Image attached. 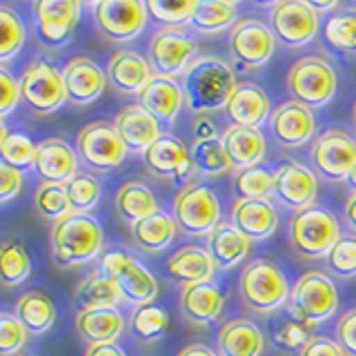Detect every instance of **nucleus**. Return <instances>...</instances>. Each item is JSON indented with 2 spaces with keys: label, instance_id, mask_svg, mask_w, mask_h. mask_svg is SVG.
<instances>
[{
  "label": "nucleus",
  "instance_id": "obj_42",
  "mask_svg": "<svg viewBox=\"0 0 356 356\" xmlns=\"http://www.w3.org/2000/svg\"><path fill=\"white\" fill-rule=\"evenodd\" d=\"M189 152H192L194 170L198 174H203V176H222V174H229L234 170L220 138L194 140L192 149H189Z\"/></svg>",
  "mask_w": 356,
  "mask_h": 356
},
{
  "label": "nucleus",
  "instance_id": "obj_13",
  "mask_svg": "<svg viewBox=\"0 0 356 356\" xmlns=\"http://www.w3.org/2000/svg\"><path fill=\"white\" fill-rule=\"evenodd\" d=\"M94 25L109 42H129L140 36L147 25V7L138 0H100L92 5Z\"/></svg>",
  "mask_w": 356,
  "mask_h": 356
},
{
  "label": "nucleus",
  "instance_id": "obj_60",
  "mask_svg": "<svg viewBox=\"0 0 356 356\" xmlns=\"http://www.w3.org/2000/svg\"><path fill=\"white\" fill-rule=\"evenodd\" d=\"M345 183H348V187L352 189V194H356V165H354V170L350 172L348 181H345Z\"/></svg>",
  "mask_w": 356,
  "mask_h": 356
},
{
  "label": "nucleus",
  "instance_id": "obj_53",
  "mask_svg": "<svg viewBox=\"0 0 356 356\" xmlns=\"http://www.w3.org/2000/svg\"><path fill=\"white\" fill-rule=\"evenodd\" d=\"M22 189V172L7 163H0V200L9 203Z\"/></svg>",
  "mask_w": 356,
  "mask_h": 356
},
{
  "label": "nucleus",
  "instance_id": "obj_48",
  "mask_svg": "<svg viewBox=\"0 0 356 356\" xmlns=\"http://www.w3.org/2000/svg\"><path fill=\"white\" fill-rule=\"evenodd\" d=\"M198 0L189 3H176V0H145L147 14L154 22L163 27H185L192 20Z\"/></svg>",
  "mask_w": 356,
  "mask_h": 356
},
{
  "label": "nucleus",
  "instance_id": "obj_4",
  "mask_svg": "<svg viewBox=\"0 0 356 356\" xmlns=\"http://www.w3.org/2000/svg\"><path fill=\"white\" fill-rule=\"evenodd\" d=\"M289 287L281 267L267 259H254L238 276V296L256 314H272L289 300Z\"/></svg>",
  "mask_w": 356,
  "mask_h": 356
},
{
  "label": "nucleus",
  "instance_id": "obj_31",
  "mask_svg": "<svg viewBox=\"0 0 356 356\" xmlns=\"http://www.w3.org/2000/svg\"><path fill=\"white\" fill-rule=\"evenodd\" d=\"M205 250L209 254V259L214 261L216 270H234V267L248 261L252 241L245 238L229 220V222H220L205 238Z\"/></svg>",
  "mask_w": 356,
  "mask_h": 356
},
{
  "label": "nucleus",
  "instance_id": "obj_46",
  "mask_svg": "<svg viewBox=\"0 0 356 356\" xmlns=\"http://www.w3.org/2000/svg\"><path fill=\"white\" fill-rule=\"evenodd\" d=\"M274 187V172L256 165L236 172L232 178V189L236 198H270Z\"/></svg>",
  "mask_w": 356,
  "mask_h": 356
},
{
  "label": "nucleus",
  "instance_id": "obj_8",
  "mask_svg": "<svg viewBox=\"0 0 356 356\" xmlns=\"http://www.w3.org/2000/svg\"><path fill=\"white\" fill-rule=\"evenodd\" d=\"M337 70L323 56H305L287 72V92L309 109L325 107L337 94Z\"/></svg>",
  "mask_w": 356,
  "mask_h": 356
},
{
  "label": "nucleus",
  "instance_id": "obj_7",
  "mask_svg": "<svg viewBox=\"0 0 356 356\" xmlns=\"http://www.w3.org/2000/svg\"><path fill=\"white\" fill-rule=\"evenodd\" d=\"M74 147L78 154V161L85 167V172L92 174H107L125 161L127 147L114 122L107 120H92L76 134Z\"/></svg>",
  "mask_w": 356,
  "mask_h": 356
},
{
  "label": "nucleus",
  "instance_id": "obj_19",
  "mask_svg": "<svg viewBox=\"0 0 356 356\" xmlns=\"http://www.w3.org/2000/svg\"><path fill=\"white\" fill-rule=\"evenodd\" d=\"M145 167L159 178H167V181H181L187 178L194 170L192 163V152L187 149V145L172 136V134H163L152 147L143 154Z\"/></svg>",
  "mask_w": 356,
  "mask_h": 356
},
{
  "label": "nucleus",
  "instance_id": "obj_3",
  "mask_svg": "<svg viewBox=\"0 0 356 356\" xmlns=\"http://www.w3.org/2000/svg\"><path fill=\"white\" fill-rule=\"evenodd\" d=\"M341 236L343 234L339 229V220L334 218L327 207L321 205H309L305 209L294 211L287 225L289 248L300 259L307 261L325 259Z\"/></svg>",
  "mask_w": 356,
  "mask_h": 356
},
{
  "label": "nucleus",
  "instance_id": "obj_58",
  "mask_svg": "<svg viewBox=\"0 0 356 356\" xmlns=\"http://www.w3.org/2000/svg\"><path fill=\"white\" fill-rule=\"evenodd\" d=\"M176 356H218V352H214L205 343H189L185 348L178 350Z\"/></svg>",
  "mask_w": 356,
  "mask_h": 356
},
{
  "label": "nucleus",
  "instance_id": "obj_43",
  "mask_svg": "<svg viewBox=\"0 0 356 356\" xmlns=\"http://www.w3.org/2000/svg\"><path fill=\"white\" fill-rule=\"evenodd\" d=\"M65 189L74 214H89L103 196V185L98 183V178L92 172L83 170L65 183Z\"/></svg>",
  "mask_w": 356,
  "mask_h": 356
},
{
  "label": "nucleus",
  "instance_id": "obj_44",
  "mask_svg": "<svg viewBox=\"0 0 356 356\" xmlns=\"http://www.w3.org/2000/svg\"><path fill=\"white\" fill-rule=\"evenodd\" d=\"M33 207L42 218L51 220V225L72 214V205L63 183H40L33 194Z\"/></svg>",
  "mask_w": 356,
  "mask_h": 356
},
{
  "label": "nucleus",
  "instance_id": "obj_24",
  "mask_svg": "<svg viewBox=\"0 0 356 356\" xmlns=\"http://www.w3.org/2000/svg\"><path fill=\"white\" fill-rule=\"evenodd\" d=\"M114 127L118 131V136L122 138V143H125V147L136 154H145L163 136L161 122L143 105L122 107L114 118Z\"/></svg>",
  "mask_w": 356,
  "mask_h": 356
},
{
  "label": "nucleus",
  "instance_id": "obj_52",
  "mask_svg": "<svg viewBox=\"0 0 356 356\" xmlns=\"http://www.w3.org/2000/svg\"><path fill=\"white\" fill-rule=\"evenodd\" d=\"M337 341L348 356H356V307L348 309L337 323Z\"/></svg>",
  "mask_w": 356,
  "mask_h": 356
},
{
  "label": "nucleus",
  "instance_id": "obj_6",
  "mask_svg": "<svg viewBox=\"0 0 356 356\" xmlns=\"http://www.w3.org/2000/svg\"><path fill=\"white\" fill-rule=\"evenodd\" d=\"M220 200L216 192L203 181H192L178 189L172 203V216L178 232L185 236H209L220 225Z\"/></svg>",
  "mask_w": 356,
  "mask_h": 356
},
{
  "label": "nucleus",
  "instance_id": "obj_49",
  "mask_svg": "<svg viewBox=\"0 0 356 356\" xmlns=\"http://www.w3.org/2000/svg\"><path fill=\"white\" fill-rule=\"evenodd\" d=\"M325 267L339 278L356 276V236L354 234H343L337 245L325 256Z\"/></svg>",
  "mask_w": 356,
  "mask_h": 356
},
{
  "label": "nucleus",
  "instance_id": "obj_37",
  "mask_svg": "<svg viewBox=\"0 0 356 356\" xmlns=\"http://www.w3.org/2000/svg\"><path fill=\"white\" fill-rule=\"evenodd\" d=\"M114 207L120 214V218L127 220L129 225L161 211L154 192L143 181H129L125 185H120V189L114 196Z\"/></svg>",
  "mask_w": 356,
  "mask_h": 356
},
{
  "label": "nucleus",
  "instance_id": "obj_9",
  "mask_svg": "<svg viewBox=\"0 0 356 356\" xmlns=\"http://www.w3.org/2000/svg\"><path fill=\"white\" fill-rule=\"evenodd\" d=\"M100 270L114 278L125 303H131L134 307L156 303L159 281L136 256L122 250H109L100 259Z\"/></svg>",
  "mask_w": 356,
  "mask_h": 356
},
{
  "label": "nucleus",
  "instance_id": "obj_38",
  "mask_svg": "<svg viewBox=\"0 0 356 356\" xmlns=\"http://www.w3.org/2000/svg\"><path fill=\"white\" fill-rule=\"evenodd\" d=\"M170 327V312L159 303L134 307L127 318V332L138 343H154L165 337Z\"/></svg>",
  "mask_w": 356,
  "mask_h": 356
},
{
  "label": "nucleus",
  "instance_id": "obj_1",
  "mask_svg": "<svg viewBox=\"0 0 356 356\" xmlns=\"http://www.w3.org/2000/svg\"><path fill=\"white\" fill-rule=\"evenodd\" d=\"M185 107L194 116H209L225 109L238 87L229 63L218 56H198L181 78Z\"/></svg>",
  "mask_w": 356,
  "mask_h": 356
},
{
  "label": "nucleus",
  "instance_id": "obj_21",
  "mask_svg": "<svg viewBox=\"0 0 356 356\" xmlns=\"http://www.w3.org/2000/svg\"><path fill=\"white\" fill-rule=\"evenodd\" d=\"M78 154L76 147L65 138H44L38 143L36 161H33V172L40 178V183H67L78 172Z\"/></svg>",
  "mask_w": 356,
  "mask_h": 356
},
{
  "label": "nucleus",
  "instance_id": "obj_14",
  "mask_svg": "<svg viewBox=\"0 0 356 356\" xmlns=\"http://www.w3.org/2000/svg\"><path fill=\"white\" fill-rule=\"evenodd\" d=\"M81 0H36L33 3V29L38 40L49 49L70 44L81 20Z\"/></svg>",
  "mask_w": 356,
  "mask_h": 356
},
{
  "label": "nucleus",
  "instance_id": "obj_61",
  "mask_svg": "<svg viewBox=\"0 0 356 356\" xmlns=\"http://www.w3.org/2000/svg\"><path fill=\"white\" fill-rule=\"evenodd\" d=\"M352 120H354V127H356V103H354V107H352Z\"/></svg>",
  "mask_w": 356,
  "mask_h": 356
},
{
  "label": "nucleus",
  "instance_id": "obj_15",
  "mask_svg": "<svg viewBox=\"0 0 356 356\" xmlns=\"http://www.w3.org/2000/svg\"><path fill=\"white\" fill-rule=\"evenodd\" d=\"M270 29L285 47H303L318 33L321 16L307 0H278L270 9Z\"/></svg>",
  "mask_w": 356,
  "mask_h": 356
},
{
  "label": "nucleus",
  "instance_id": "obj_36",
  "mask_svg": "<svg viewBox=\"0 0 356 356\" xmlns=\"http://www.w3.org/2000/svg\"><path fill=\"white\" fill-rule=\"evenodd\" d=\"M74 300L81 305V309L118 307V303H122V294L109 274H105L103 270H94L76 285Z\"/></svg>",
  "mask_w": 356,
  "mask_h": 356
},
{
  "label": "nucleus",
  "instance_id": "obj_27",
  "mask_svg": "<svg viewBox=\"0 0 356 356\" xmlns=\"http://www.w3.org/2000/svg\"><path fill=\"white\" fill-rule=\"evenodd\" d=\"M178 303H181V314L185 316V321H189L192 325H209L222 314L225 294L214 281L196 283L181 289Z\"/></svg>",
  "mask_w": 356,
  "mask_h": 356
},
{
  "label": "nucleus",
  "instance_id": "obj_17",
  "mask_svg": "<svg viewBox=\"0 0 356 356\" xmlns=\"http://www.w3.org/2000/svg\"><path fill=\"white\" fill-rule=\"evenodd\" d=\"M316 134L314 111L298 100H285L270 116V136L283 149H298L312 143Z\"/></svg>",
  "mask_w": 356,
  "mask_h": 356
},
{
  "label": "nucleus",
  "instance_id": "obj_50",
  "mask_svg": "<svg viewBox=\"0 0 356 356\" xmlns=\"http://www.w3.org/2000/svg\"><path fill=\"white\" fill-rule=\"evenodd\" d=\"M29 332L18 321L16 314L3 312L0 314V354L3 356H18L20 350L27 345Z\"/></svg>",
  "mask_w": 356,
  "mask_h": 356
},
{
  "label": "nucleus",
  "instance_id": "obj_33",
  "mask_svg": "<svg viewBox=\"0 0 356 356\" xmlns=\"http://www.w3.org/2000/svg\"><path fill=\"white\" fill-rule=\"evenodd\" d=\"M14 314L29 334L40 337V334L54 327L58 312H56V305L47 292H42V289H29V292L18 296L14 305Z\"/></svg>",
  "mask_w": 356,
  "mask_h": 356
},
{
  "label": "nucleus",
  "instance_id": "obj_56",
  "mask_svg": "<svg viewBox=\"0 0 356 356\" xmlns=\"http://www.w3.org/2000/svg\"><path fill=\"white\" fill-rule=\"evenodd\" d=\"M85 356H127V352L118 343H103V345H87Z\"/></svg>",
  "mask_w": 356,
  "mask_h": 356
},
{
  "label": "nucleus",
  "instance_id": "obj_26",
  "mask_svg": "<svg viewBox=\"0 0 356 356\" xmlns=\"http://www.w3.org/2000/svg\"><path fill=\"white\" fill-rule=\"evenodd\" d=\"M225 111L234 125L259 129L263 122L270 120L274 109L265 89H261L256 83H238Z\"/></svg>",
  "mask_w": 356,
  "mask_h": 356
},
{
  "label": "nucleus",
  "instance_id": "obj_54",
  "mask_svg": "<svg viewBox=\"0 0 356 356\" xmlns=\"http://www.w3.org/2000/svg\"><path fill=\"white\" fill-rule=\"evenodd\" d=\"M298 356H348V354L343 352V348L339 345L337 339L314 334L305 348L298 352Z\"/></svg>",
  "mask_w": 356,
  "mask_h": 356
},
{
  "label": "nucleus",
  "instance_id": "obj_2",
  "mask_svg": "<svg viewBox=\"0 0 356 356\" xmlns=\"http://www.w3.org/2000/svg\"><path fill=\"white\" fill-rule=\"evenodd\" d=\"M51 259L54 263L70 270L94 261L103 252V227L92 214H72L51 225Z\"/></svg>",
  "mask_w": 356,
  "mask_h": 356
},
{
  "label": "nucleus",
  "instance_id": "obj_41",
  "mask_svg": "<svg viewBox=\"0 0 356 356\" xmlns=\"http://www.w3.org/2000/svg\"><path fill=\"white\" fill-rule=\"evenodd\" d=\"M36 149H38V145L33 143L27 134L9 131L7 125H0V154H3V163L16 167L20 172L33 170Z\"/></svg>",
  "mask_w": 356,
  "mask_h": 356
},
{
  "label": "nucleus",
  "instance_id": "obj_57",
  "mask_svg": "<svg viewBox=\"0 0 356 356\" xmlns=\"http://www.w3.org/2000/svg\"><path fill=\"white\" fill-rule=\"evenodd\" d=\"M343 222L356 236V194H350L343 205Z\"/></svg>",
  "mask_w": 356,
  "mask_h": 356
},
{
  "label": "nucleus",
  "instance_id": "obj_35",
  "mask_svg": "<svg viewBox=\"0 0 356 356\" xmlns=\"http://www.w3.org/2000/svg\"><path fill=\"white\" fill-rule=\"evenodd\" d=\"M238 22V7L229 0H198L196 11L189 27L196 33H205V36H216L222 31H232Z\"/></svg>",
  "mask_w": 356,
  "mask_h": 356
},
{
  "label": "nucleus",
  "instance_id": "obj_39",
  "mask_svg": "<svg viewBox=\"0 0 356 356\" xmlns=\"http://www.w3.org/2000/svg\"><path fill=\"white\" fill-rule=\"evenodd\" d=\"M323 38L334 51L356 56V7H341L325 16Z\"/></svg>",
  "mask_w": 356,
  "mask_h": 356
},
{
  "label": "nucleus",
  "instance_id": "obj_32",
  "mask_svg": "<svg viewBox=\"0 0 356 356\" xmlns=\"http://www.w3.org/2000/svg\"><path fill=\"white\" fill-rule=\"evenodd\" d=\"M220 143H222V147H225L229 163L236 172L256 167L265 159L267 143L261 129L229 125L220 134Z\"/></svg>",
  "mask_w": 356,
  "mask_h": 356
},
{
  "label": "nucleus",
  "instance_id": "obj_12",
  "mask_svg": "<svg viewBox=\"0 0 356 356\" xmlns=\"http://www.w3.org/2000/svg\"><path fill=\"white\" fill-rule=\"evenodd\" d=\"M309 163L316 176L332 183H345L356 165V138L343 129H327L314 138Z\"/></svg>",
  "mask_w": 356,
  "mask_h": 356
},
{
  "label": "nucleus",
  "instance_id": "obj_59",
  "mask_svg": "<svg viewBox=\"0 0 356 356\" xmlns=\"http://www.w3.org/2000/svg\"><path fill=\"white\" fill-rule=\"evenodd\" d=\"M309 5L314 7V11H316L321 18H323V14H327V11H332V14H334L337 9H341L339 3H309Z\"/></svg>",
  "mask_w": 356,
  "mask_h": 356
},
{
  "label": "nucleus",
  "instance_id": "obj_11",
  "mask_svg": "<svg viewBox=\"0 0 356 356\" xmlns=\"http://www.w3.org/2000/svg\"><path fill=\"white\" fill-rule=\"evenodd\" d=\"M198 58V42L185 27H163L152 36L147 60L154 76L178 78Z\"/></svg>",
  "mask_w": 356,
  "mask_h": 356
},
{
  "label": "nucleus",
  "instance_id": "obj_16",
  "mask_svg": "<svg viewBox=\"0 0 356 356\" xmlns=\"http://www.w3.org/2000/svg\"><path fill=\"white\" fill-rule=\"evenodd\" d=\"M229 54L243 70H261L276 49V36L259 18H241L229 31Z\"/></svg>",
  "mask_w": 356,
  "mask_h": 356
},
{
  "label": "nucleus",
  "instance_id": "obj_23",
  "mask_svg": "<svg viewBox=\"0 0 356 356\" xmlns=\"http://www.w3.org/2000/svg\"><path fill=\"white\" fill-rule=\"evenodd\" d=\"M107 83L125 96H140L154 78L147 56L134 49H120L107 63Z\"/></svg>",
  "mask_w": 356,
  "mask_h": 356
},
{
  "label": "nucleus",
  "instance_id": "obj_22",
  "mask_svg": "<svg viewBox=\"0 0 356 356\" xmlns=\"http://www.w3.org/2000/svg\"><path fill=\"white\" fill-rule=\"evenodd\" d=\"M232 225L252 243L265 241L278 229V209L272 198H236L232 205Z\"/></svg>",
  "mask_w": 356,
  "mask_h": 356
},
{
  "label": "nucleus",
  "instance_id": "obj_30",
  "mask_svg": "<svg viewBox=\"0 0 356 356\" xmlns=\"http://www.w3.org/2000/svg\"><path fill=\"white\" fill-rule=\"evenodd\" d=\"M125 314L118 307H94L81 309L76 314V332L87 345L116 343L125 332Z\"/></svg>",
  "mask_w": 356,
  "mask_h": 356
},
{
  "label": "nucleus",
  "instance_id": "obj_51",
  "mask_svg": "<svg viewBox=\"0 0 356 356\" xmlns=\"http://www.w3.org/2000/svg\"><path fill=\"white\" fill-rule=\"evenodd\" d=\"M0 85H3V100H0V116L7 118L11 111L18 107L22 100L20 81L16 76H11L7 67H0Z\"/></svg>",
  "mask_w": 356,
  "mask_h": 356
},
{
  "label": "nucleus",
  "instance_id": "obj_10",
  "mask_svg": "<svg viewBox=\"0 0 356 356\" xmlns=\"http://www.w3.org/2000/svg\"><path fill=\"white\" fill-rule=\"evenodd\" d=\"M22 103L31 114L47 116L58 111L70 96H67L63 70H56L49 60H31L20 74Z\"/></svg>",
  "mask_w": 356,
  "mask_h": 356
},
{
  "label": "nucleus",
  "instance_id": "obj_29",
  "mask_svg": "<svg viewBox=\"0 0 356 356\" xmlns=\"http://www.w3.org/2000/svg\"><path fill=\"white\" fill-rule=\"evenodd\" d=\"M167 276L178 285H196V283H209L214 276L216 265L209 259V254L200 245H183L167 259Z\"/></svg>",
  "mask_w": 356,
  "mask_h": 356
},
{
  "label": "nucleus",
  "instance_id": "obj_18",
  "mask_svg": "<svg viewBox=\"0 0 356 356\" xmlns=\"http://www.w3.org/2000/svg\"><path fill=\"white\" fill-rule=\"evenodd\" d=\"M318 192V176L303 163H283L274 170L272 200L285 209H305L314 205Z\"/></svg>",
  "mask_w": 356,
  "mask_h": 356
},
{
  "label": "nucleus",
  "instance_id": "obj_45",
  "mask_svg": "<svg viewBox=\"0 0 356 356\" xmlns=\"http://www.w3.org/2000/svg\"><path fill=\"white\" fill-rule=\"evenodd\" d=\"M27 27L14 9L3 5L0 7V60L7 63L25 47Z\"/></svg>",
  "mask_w": 356,
  "mask_h": 356
},
{
  "label": "nucleus",
  "instance_id": "obj_55",
  "mask_svg": "<svg viewBox=\"0 0 356 356\" xmlns=\"http://www.w3.org/2000/svg\"><path fill=\"white\" fill-rule=\"evenodd\" d=\"M192 134H194V140H214V138H220L218 136L216 122L211 120L207 114L194 118V122H192Z\"/></svg>",
  "mask_w": 356,
  "mask_h": 356
},
{
  "label": "nucleus",
  "instance_id": "obj_28",
  "mask_svg": "<svg viewBox=\"0 0 356 356\" xmlns=\"http://www.w3.org/2000/svg\"><path fill=\"white\" fill-rule=\"evenodd\" d=\"M265 350V334L254 321L238 316L218 330V356H261Z\"/></svg>",
  "mask_w": 356,
  "mask_h": 356
},
{
  "label": "nucleus",
  "instance_id": "obj_34",
  "mask_svg": "<svg viewBox=\"0 0 356 356\" xmlns=\"http://www.w3.org/2000/svg\"><path fill=\"white\" fill-rule=\"evenodd\" d=\"M176 232L178 227L174 216L165 214V211H156V214L129 225L131 241L147 254H159L170 248L176 238Z\"/></svg>",
  "mask_w": 356,
  "mask_h": 356
},
{
  "label": "nucleus",
  "instance_id": "obj_40",
  "mask_svg": "<svg viewBox=\"0 0 356 356\" xmlns=\"http://www.w3.org/2000/svg\"><path fill=\"white\" fill-rule=\"evenodd\" d=\"M0 276L7 287L22 285L31 276V259L25 245L16 238H3L0 245Z\"/></svg>",
  "mask_w": 356,
  "mask_h": 356
},
{
  "label": "nucleus",
  "instance_id": "obj_5",
  "mask_svg": "<svg viewBox=\"0 0 356 356\" xmlns=\"http://www.w3.org/2000/svg\"><path fill=\"white\" fill-rule=\"evenodd\" d=\"M289 314L307 323L309 327L323 325L339 309V289L327 272L309 270L296 278L287 300Z\"/></svg>",
  "mask_w": 356,
  "mask_h": 356
},
{
  "label": "nucleus",
  "instance_id": "obj_47",
  "mask_svg": "<svg viewBox=\"0 0 356 356\" xmlns=\"http://www.w3.org/2000/svg\"><path fill=\"white\" fill-rule=\"evenodd\" d=\"M312 337H314V332H312L307 323L298 321L292 314L278 318L272 327V343L285 352H300Z\"/></svg>",
  "mask_w": 356,
  "mask_h": 356
},
{
  "label": "nucleus",
  "instance_id": "obj_25",
  "mask_svg": "<svg viewBox=\"0 0 356 356\" xmlns=\"http://www.w3.org/2000/svg\"><path fill=\"white\" fill-rule=\"evenodd\" d=\"M138 105L147 109L161 125H174L185 107L183 87L176 78L154 76L138 96Z\"/></svg>",
  "mask_w": 356,
  "mask_h": 356
},
{
  "label": "nucleus",
  "instance_id": "obj_20",
  "mask_svg": "<svg viewBox=\"0 0 356 356\" xmlns=\"http://www.w3.org/2000/svg\"><path fill=\"white\" fill-rule=\"evenodd\" d=\"M63 78L67 87L70 103L76 107H85L103 96L107 87V72L96 60L87 56L72 58L63 67Z\"/></svg>",
  "mask_w": 356,
  "mask_h": 356
}]
</instances>
